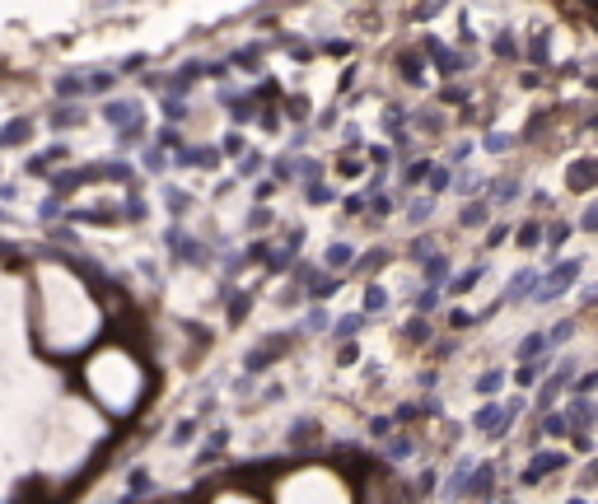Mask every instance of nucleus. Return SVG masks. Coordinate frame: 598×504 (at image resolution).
I'll use <instances>...</instances> for the list:
<instances>
[{
    "label": "nucleus",
    "instance_id": "f257e3e1",
    "mask_svg": "<svg viewBox=\"0 0 598 504\" xmlns=\"http://www.w3.org/2000/svg\"><path fill=\"white\" fill-rule=\"evenodd\" d=\"M84 383H89V393L103 401L108 411H131L136 401H140V388H145V373L136 364V355L127 350H99V355H89V364H84Z\"/></svg>",
    "mask_w": 598,
    "mask_h": 504
},
{
    "label": "nucleus",
    "instance_id": "f03ea898",
    "mask_svg": "<svg viewBox=\"0 0 598 504\" xmlns=\"http://www.w3.org/2000/svg\"><path fill=\"white\" fill-rule=\"evenodd\" d=\"M514 411H519V401H510V406L486 401V406L472 416V429H477V434H486V439H505V434H510V421H514Z\"/></svg>",
    "mask_w": 598,
    "mask_h": 504
},
{
    "label": "nucleus",
    "instance_id": "7ed1b4c3",
    "mask_svg": "<svg viewBox=\"0 0 598 504\" xmlns=\"http://www.w3.org/2000/svg\"><path fill=\"white\" fill-rule=\"evenodd\" d=\"M575 276H580V262H566V266H556V271L547 276V285H543V280H538L543 290H533V299H538V304H551L556 294H566V290H571V285H575Z\"/></svg>",
    "mask_w": 598,
    "mask_h": 504
},
{
    "label": "nucleus",
    "instance_id": "20e7f679",
    "mask_svg": "<svg viewBox=\"0 0 598 504\" xmlns=\"http://www.w3.org/2000/svg\"><path fill=\"white\" fill-rule=\"evenodd\" d=\"M425 52L435 56V66H440L444 75H458V70H468L472 61L463 52H453V47H444V42H435V38H430V42H425Z\"/></svg>",
    "mask_w": 598,
    "mask_h": 504
},
{
    "label": "nucleus",
    "instance_id": "39448f33",
    "mask_svg": "<svg viewBox=\"0 0 598 504\" xmlns=\"http://www.w3.org/2000/svg\"><path fill=\"white\" fill-rule=\"evenodd\" d=\"M491 490H495V467H491V462H472L463 495H477V500H482V495H491Z\"/></svg>",
    "mask_w": 598,
    "mask_h": 504
},
{
    "label": "nucleus",
    "instance_id": "423d86ee",
    "mask_svg": "<svg viewBox=\"0 0 598 504\" xmlns=\"http://www.w3.org/2000/svg\"><path fill=\"white\" fill-rule=\"evenodd\" d=\"M538 280H543V271H533V266H523V271H514V280H510V290H505V299H510V304H519V299H533V290H538Z\"/></svg>",
    "mask_w": 598,
    "mask_h": 504
},
{
    "label": "nucleus",
    "instance_id": "0eeeda50",
    "mask_svg": "<svg viewBox=\"0 0 598 504\" xmlns=\"http://www.w3.org/2000/svg\"><path fill=\"white\" fill-rule=\"evenodd\" d=\"M556 467H566V449H556V453H538L533 462H528V472H519L523 481H543L547 472H556Z\"/></svg>",
    "mask_w": 598,
    "mask_h": 504
},
{
    "label": "nucleus",
    "instance_id": "6e6552de",
    "mask_svg": "<svg viewBox=\"0 0 598 504\" xmlns=\"http://www.w3.org/2000/svg\"><path fill=\"white\" fill-rule=\"evenodd\" d=\"M566 421H571V429H589V425L598 421V406L584 393H575V401H571V411H566Z\"/></svg>",
    "mask_w": 598,
    "mask_h": 504
},
{
    "label": "nucleus",
    "instance_id": "1a4fd4ad",
    "mask_svg": "<svg viewBox=\"0 0 598 504\" xmlns=\"http://www.w3.org/2000/svg\"><path fill=\"white\" fill-rule=\"evenodd\" d=\"M486 215H491V196H486V201H468L463 215H458V224H463V229H477V224H486Z\"/></svg>",
    "mask_w": 598,
    "mask_h": 504
},
{
    "label": "nucleus",
    "instance_id": "9d476101",
    "mask_svg": "<svg viewBox=\"0 0 598 504\" xmlns=\"http://www.w3.org/2000/svg\"><path fill=\"white\" fill-rule=\"evenodd\" d=\"M332 290H341L337 276H327V271H313V276H309V294H313V299H327Z\"/></svg>",
    "mask_w": 598,
    "mask_h": 504
},
{
    "label": "nucleus",
    "instance_id": "9b49d317",
    "mask_svg": "<svg viewBox=\"0 0 598 504\" xmlns=\"http://www.w3.org/2000/svg\"><path fill=\"white\" fill-rule=\"evenodd\" d=\"M421 271H425V280H430V285H440L444 276H449V257H444V252H430V257L421 262Z\"/></svg>",
    "mask_w": 598,
    "mask_h": 504
},
{
    "label": "nucleus",
    "instance_id": "f8f14e48",
    "mask_svg": "<svg viewBox=\"0 0 598 504\" xmlns=\"http://www.w3.org/2000/svg\"><path fill=\"white\" fill-rule=\"evenodd\" d=\"M397 61H402V75H407L412 84H421V80H425V61H421V52H402Z\"/></svg>",
    "mask_w": 598,
    "mask_h": 504
},
{
    "label": "nucleus",
    "instance_id": "ddd939ff",
    "mask_svg": "<svg viewBox=\"0 0 598 504\" xmlns=\"http://www.w3.org/2000/svg\"><path fill=\"white\" fill-rule=\"evenodd\" d=\"M500 388H505V373L500 369H486L482 378H477V393H482V397H495Z\"/></svg>",
    "mask_w": 598,
    "mask_h": 504
},
{
    "label": "nucleus",
    "instance_id": "4468645a",
    "mask_svg": "<svg viewBox=\"0 0 598 504\" xmlns=\"http://www.w3.org/2000/svg\"><path fill=\"white\" fill-rule=\"evenodd\" d=\"M356 262V248H351V243H332V248H327V266H351Z\"/></svg>",
    "mask_w": 598,
    "mask_h": 504
},
{
    "label": "nucleus",
    "instance_id": "2eb2a0df",
    "mask_svg": "<svg viewBox=\"0 0 598 504\" xmlns=\"http://www.w3.org/2000/svg\"><path fill=\"white\" fill-rule=\"evenodd\" d=\"M543 369H547V360H528V364H519V373H514L519 388H533V383L543 378Z\"/></svg>",
    "mask_w": 598,
    "mask_h": 504
},
{
    "label": "nucleus",
    "instance_id": "dca6fc26",
    "mask_svg": "<svg viewBox=\"0 0 598 504\" xmlns=\"http://www.w3.org/2000/svg\"><path fill=\"white\" fill-rule=\"evenodd\" d=\"M482 271H486V266H468V271H463V276H458V280H453V285H449V294H468L472 285H477V280H482Z\"/></svg>",
    "mask_w": 598,
    "mask_h": 504
},
{
    "label": "nucleus",
    "instance_id": "f3484780",
    "mask_svg": "<svg viewBox=\"0 0 598 504\" xmlns=\"http://www.w3.org/2000/svg\"><path fill=\"white\" fill-rule=\"evenodd\" d=\"M425 178H430V196H440V191H449V187H453V173H449V168H435V163H430V173H425Z\"/></svg>",
    "mask_w": 598,
    "mask_h": 504
},
{
    "label": "nucleus",
    "instance_id": "a211bd4d",
    "mask_svg": "<svg viewBox=\"0 0 598 504\" xmlns=\"http://www.w3.org/2000/svg\"><path fill=\"white\" fill-rule=\"evenodd\" d=\"M468 467H472V462H458V467H453V477L444 481V495H463V486H468Z\"/></svg>",
    "mask_w": 598,
    "mask_h": 504
},
{
    "label": "nucleus",
    "instance_id": "6ab92c4d",
    "mask_svg": "<svg viewBox=\"0 0 598 504\" xmlns=\"http://www.w3.org/2000/svg\"><path fill=\"white\" fill-rule=\"evenodd\" d=\"M594 178H598V163L589 159V163H580V168H575V178H571V187H575V191H584V187L594 183Z\"/></svg>",
    "mask_w": 598,
    "mask_h": 504
},
{
    "label": "nucleus",
    "instance_id": "aec40b11",
    "mask_svg": "<svg viewBox=\"0 0 598 504\" xmlns=\"http://www.w3.org/2000/svg\"><path fill=\"white\" fill-rule=\"evenodd\" d=\"M425 173H430V159H412V163H407V173H402V183L416 187V183H425Z\"/></svg>",
    "mask_w": 598,
    "mask_h": 504
},
{
    "label": "nucleus",
    "instance_id": "412c9836",
    "mask_svg": "<svg viewBox=\"0 0 598 504\" xmlns=\"http://www.w3.org/2000/svg\"><path fill=\"white\" fill-rule=\"evenodd\" d=\"M360 327H364V313H346V318H337V336L346 341V336H356Z\"/></svg>",
    "mask_w": 598,
    "mask_h": 504
},
{
    "label": "nucleus",
    "instance_id": "4be33fe9",
    "mask_svg": "<svg viewBox=\"0 0 598 504\" xmlns=\"http://www.w3.org/2000/svg\"><path fill=\"white\" fill-rule=\"evenodd\" d=\"M543 350H547V336L533 332V336H523V341H519V360H533V355H543Z\"/></svg>",
    "mask_w": 598,
    "mask_h": 504
},
{
    "label": "nucleus",
    "instance_id": "5701e85b",
    "mask_svg": "<svg viewBox=\"0 0 598 504\" xmlns=\"http://www.w3.org/2000/svg\"><path fill=\"white\" fill-rule=\"evenodd\" d=\"M290 439H295V444H313V439H318V425H313V421H295Z\"/></svg>",
    "mask_w": 598,
    "mask_h": 504
},
{
    "label": "nucleus",
    "instance_id": "b1692460",
    "mask_svg": "<svg viewBox=\"0 0 598 504\" xmlns=\"http://www.w3.org/2000/svg\"><path fill=\"white\" fill-rule=\"evenodd\" d=\"M543 434L561 439V434H571V421H566V416H547V421H543Z\"/></svg>",
    "mask_w": 598,
    "mask_h": 504
},
{
    "label": "nucleus",
    "instance_id": "393cba45",
    "mask_svg": "<svg viewBox=\"0 0 598 504\" xmlns=\"http://www.w3.org/2000/svg\"><path fill=\"white\" fill-rule=\"evenodd\" d=\"M430 211H435V201H430V196H421V201H412V224H425V220H430Z\"/></svg>",
    "mask_w": 598,
    "mask_h": 504
},
{
    "label": "nucleus",
    "instance_id": "a878e982",
    "mask_svg": "<svg viewBox=\"0 0 598 504\" xmlns=\"http://www.w3.org/2000/svg\"><path fill=\"white\" fill-rule=\"evenodd\" d=\"M566 239H571V224H566V220L547 229V243H551V252H561V243H566Z\"/></svg>",
    "mask_w": 598,
    "mask_h": 504
},
{
    "label": "nucleus",
    "instance_id": "bb28decb",
    "mask_svg": "<svg viewBox=\"0 0 598 504\" xmlns=\"http://www.w3.org/2000/svg\"><path fill=\"white\" fill-rule=\"evenodd\" d=\"M384 304H388V294L379 290V285H369V290H364V308H369V313H379Z\"/></svg>",
    "mask_w": 598,
    "mask_h": 504
},
{
    "label": "nucleus",
    "instance_id": "cd10ccee",
    "mask_svg": "<svg viewBox=\"0 0 598 504\" xmlns=\"http://www.w3.org/2000/svg\"><path fill=\"white\" fill-rule=\"evenodd\" d=\"M575 336V322H556L551 332H547V345H556V341H571Z\"/></svg>",
    "mask_w": 598,
    "mask_h": 504
},
{
    "label": "nucleus",
    "instance_id": "c85d7f7f",
    "mask_svg": "<svg viewBox=\"0 0 598 504\" xmlns=\"http://www.w3.org/2000/svg\"><path fill=\"white\" fill-rule=\"evenodd\" d=\"M412 449H416V439L402 434V439H393V444H388V457H412Z\"/></svg>",
    "mask_w": 598,
    "mask_h": 504
},
{
    "label": "nucleus",
    "instance_id": "c756f323",
    "mask_svg": "<svg viewBox=\"0 0 598 504\" xmlns=\"http://www.w3.org/2000/svg\"><path fill=\"white\" fill-rule=\"evenodd\" d=\"M538 243H543V229H538V224H523L519 229V248H538Z\"/></svg>",
    "mask_w": 598,
    "mask_h": 504
},
{
    "label": "nucleus",
    "instance_id": "7c9ffc66",
    "mask_svg": "<svg viewBox=\"0 0 598 504\" xmlns=\"http://www.w3.org/2000/svg\"><path fill=\"white\" fill-rule=\"evenodd\" d=\"M435 299H440V290H435V285H425V290L416 294V308H421V313H425V308H435Z\"/></svg>",
    "mask_w": 598,
    "mask_h": 504
},
{
    "label": "nucleus",
    "instance_id": "2f4dec72",
    "mask_svg": "<svg viewBox=\"0 0 598 504\" xmlns=\"http://www.w3.org/2000/svg\"><path fill=\"white\" fill-rule=\"evenodd\" d=\"M430 252H435V243H430V239H416V243H412V262H425Z\"/></svg>",
    "mask_w": 598,
    "mask_h": 504
},
{
    "label": "nucleus",
    "instance_id": "473e14b6",
    "mask_svg": "<svg viewBox=\"0 0 598 504\" xmlns=\"http://www.w3.org/2000/svg\"><path fill=\"white\" fill-rule=\"evenodd\" d=\"M304 327H309V332H323V327H327V313H323V308H309Z\"/></svg>",
    "mask_w": 598,
    "mask_h": 504
},
{
    "label": "nucleus",
    "instance_id": "72a5a7b5",
    "mask_svg": "<svg viewBox=\"0 0 598 504\" xmlns=\"http://www.w3.org/2000/svg\"><path fill=\"white\" fill-rule=\"evenodd\" d=\"M449 327H453V332H463V327H472V313H463V308H453V313H449Z\"/></svg>",
    "mask_w": 598,
    "mask_h": 504
},
{
    "label": "nucleus",
    "instance_id": "f704fd0d",
    "mask_svg": "<svg viewBox=\"0 0 598 504\" xmlns=\"http://www.w3.org/2000/svg\"><path fill=\"white\" fill-rule=\"evenodd\" d=\"M510 145H514V140H510V135H486V150H495V155H505V150H510Z\"/></svg>",
    "mask_w": 598,
    "mask_h": 504
},
{
    "label": "nucleus",
    "instance_id": "c9c22d12",
    "mask_svg": "<svg viewBox=\"0 0 598 504\" xmlns=\"http://www.w3.org/2000/svg\"><path fill=\"white\" fill-rule=\"evenodd\" d=\"M425 336H430V327H425V322H412V327H407V341H425Z\"/></svg>",
    "mask_w": 598,
    "mask_h": 504
},
{
    "label": "nucleus",
    "instance_id": "e433bc0d",
    "mask_svg": "<svg viewBox=\"0 0 598 504\" xmlns=\"http://www.w3.org/2000/svg\"><path fill=\"white\" fill-rule=\"evenodd\" d=\"M388 429H393V421H388V416H379V421L369 425V434H374V439H388Z\"/></svg>",
    "mask_w": 598,
    "mask_h": 504
},
{
    "label": "nucleus",
    "instance_id": "4c0bfd02",
    "mask_svg": "<svg viewBox=\"0 0 598 504\" xmlns=\"http://www.w3.org/2000/svg\"><path fill=\"white\" fill-rule=\"evenodd\" d=\"M594 388H598V369H594V373H584V378L575 383V393H594Z\"/></svg>",
    "mask_w": 598,
    "mask_h": 504
},
{
    "label": "nucleus",
    "instance_id": "58836bf2",
    "mask_svg": "<svg viewBox=\"0 0 598 504\" xmlns=\"http://www.w3.org/2000/svg\"><path fill=\"white\" fill-rule=\"evenodd\" d=\"M369 163H379V168H384V163H388V150H384V145H374V150H369Z\"/></svg>",
    "mask_w": 598,
    "mask_h": 504
},
{
    "label": "nucleus",
    "instance_id": "ea45409f",
    "mask_svg": "<svg viewBox=\"0 0 598 504\" xmlns=\"http://www.w3.org/2000/svg\"><path fill=\"white\" fill-rule=\"evenodd\" d=\"M416 490H421V495H430V490H435V472H425V477L416 481Z\"/></svg>",
    "mask_w": 598,
    "mask_h": 504
},
{
    "label": "nucleus",
    "instance_id": "a19ab883",
    "mask_svg": "<svg viewBox=\"0 0 598 504\" xmlns=\"http://www.w3.org/2000/svg\"><path fill=\"white\" fill-rule=\"evenodd\" d=\"M364 211V196H346V215H360Z\"/></svg>",
    "mask_w": 598,
    "mask_h": 504
},
{
    "label": "nucleus",
    "instance_id": "79ce46f5",
    "mask_svg": "<svg viewBox=\"0 0 598 504\" xmlns=\"http://www.w3.org/2000/svg\"><path fill=\"white\" fill-rule=\"evenodd\" d=\"M580 224H584V229H598V206H589V211H584V220H580Z\"/></svg>",
    "mask_w": 598,
    "mask_h": 504
}]
</instances>
